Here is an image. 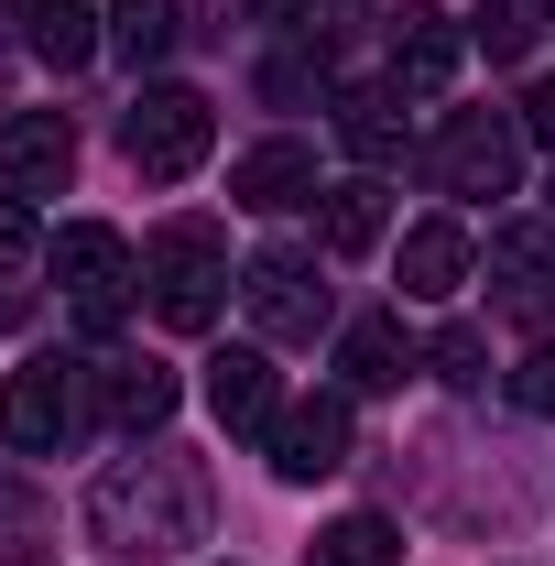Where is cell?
Listing matches in <instances>:
<instances>
[{
	"mask_svg": "<svg viewBox=\"0 0 555 566\" xmlns=\"http://www.w3.org/2000/svg\"><path fill=\"white\" fill-rule=\"evenodd\" d=\"M44 262H55V283L76 294L87 338H109V327H121V305H132V251H121V229L76 218V229H55V240H44Z\"/></svg>",
	"mask_w": 555,
	"mask_h": 566,
	"instance_id": "5",
	"label": "cell"
},
{
	"mask_svg": "<svg viewBox=\"0 0 555 566\" xmlns=\"http://www.w3.org/2000/svg\"><path fill=\"white\" fill-rule=\"evenodd\" d=\"M404 370H415V338H404V316H359V327L338 338V381H348V392H392Z\"/></svg>",
	"mask_w": 555,
	"mask_h": 566,
	"instance_id": "14",
	"label": "cell"
},
{
	"mask_svg": "<svg viewBox=\"0 0 555 566\" xmlns=\"http://www.w3.org/2000/svg\"><path fill=\"white\" fill-rule=\"evenodd\" d=\"M338 142L381 175V164H404V87H348L338 98Z\"/></svg>",
	"mask_w": 555,
	"mask_h": 566,
	"instance_id": "16",
	"label": "cell"
},
{
	"mask_svg": "<svg viewBox=\"0 0 555 566\" xmlns=\"http://www.w3.org/2000/svg\"><path fill=\"white\" fill-rule=\"evenodd\" d=\"M208 142H218V120H208V98H197V87H142L132 109H121V153H132L153 186L197 175V164H208Z\"/></svg>",
	"mask_w": 555,
	"mask_h": 566,
	"instance_id": "3",
	"label": "cell"
},
{
	"mask_svg": "<svg viewBox=\"0 0 555 566\" xmlns=\"http://www.w3.org/2000/svg\"><path fill=\"white\" fill-rule=\"evenodd\" d=\"M305 566H404V534H392L381 512H338V523L305 545Z\"/></svg>",
	"mask_w": 555,
	"mask_h": 566,
	"instance_id": "17",
	"label": "cell"
},
{
	"mask_svg": "<svg viewBox=\"0 0 555 566\" xmlns=\"http://www.w3.org/2000/svg\"><path fill=\"white\" fill-rule=\"evenodd\" d=\"M458 55H469V33H458L447 11H404V22H392V87H404V98H436V87L458 76Z\"/></svg>",
	"mask_w": 555,
	"mask_h": 566,
	"instance_id": "11",
	"label": "cell"
},
{
	"mask_svg": "<svg viewBox=\"0 0 555 566\" xmlns=\"http://www.w3.org/2000/svg\"><path fill=\"white\" fill-rule=\"evenodd\" d=\"M208 415L229 424V436H273V415H283L273 359H262V349H218L208 359Z\"/></svg>",
	"mask_w": 555,
	"mask_h": 566,
	"instance_id": "10",
	"label": "cell"
},
{
	"mask_svg": "<svg viewBox=\"0 0 555 566\" xmlns=\"http://www.w3.org/2000/svg\"><path fill=\"white\" fill-rule=\"evenodd\" d=\"M33 55H44L55 76H76L87 55H98V11H87V0H33Z\"/></svg>",
	"mask_w": 555,
	"mask_h": 566,
	"instance_id": "18",
	"label": "cell"
},
{
	"mask_svg": "<svg viewBox=\"0 0 555 566\" xmlns=\"http://www.w3.org/2000/svg\"><path fill=\"white\" fill-rule=\"evenodd\" d=\"M523 120L512 109H447V132H436V186L447 197H512L523 186Z\"/></svg>",
	"mask_w": 555,
	"mask_h": 566,
	"instance_id": "4",
	"label": "cell"
},
{
	"mask_svg": "<svg viewBox=\"0 0 555 566\" xmlns=\"http://www.w3.org/2000/svg\"><path fill=\"white\" fill-rule=\"evenodd\" d=\"M251 11H262V22H294V11H316V0H251Z\"/></svg>",
	"mask_w": 555,
	"mask_h": 566,
	"instance_id": "29",
	"label": "cell"
},
{
	"mask_svg": "<svg viewBox=\"0 0 555 566\" xmlns=\"http://www.w3.org/2000/svg\"><path fill=\"white\" fill-rule=\"evenodd\" d=\"M229 197H240V208H305V197H327V186H316V153H305V142H262V153H240V164H229Z\"/></svg>",
	"mask_w": 555,
	"mask_h": 566,
	"instance_id": "12",
	"label": "cell"
},
{
	"mask_svg": "<svg viewBox=\"0 0 555 566\" xmlns=\"http://www.w3.org/2000/svg\"><path fill=\"white\" fill-rule=\"evenodd\" d=\"M425 359H436V381H458V392H480V381H490V338L469 327V316L436 327V349H425Z\"/></svg>",
	"mask_w": 555,
	"mask_h": 566,
	"instance_id": "23",
	"label": "cell"
},
{
	"mask_svg": "<svg viewBox=\"0 0 555 566\" xmlns=\"http://www.w3.org/2000/svg\"><path fill=\"white\" fill-rule=\"evenodd\" d=\"M66 175H76L66 109H11V120H0V186H11V197H44V186H66Z\"/></svg>",
	"mask_w": 555,
	"mask_h": 566,
	"instance_id": "9",
	"label": "cell"
},
{
	"mask_svg": "<svg viewBox=\"0 0 555 566\" xmlns=\"http://www.w3.org/2000/svg\"><path fill=\"white\" fill-rule=\"evenodd\" d=\"M545 22H555V0H490L480 44H490V55H534V44H545Z\"/></svg>",
	"mask_w": 555,
	"mask_h": 566,
	"instance_id": "22",
	"label": "cell"
},
{
	"mask_svg": "<svg viewBox=\"0 0 555 566\" xmlns=\"http://www.w3.org/2000/svg\"><path fill=\"white\" fill-rule=\"evenodd\" d=\"M316 240H327V251H370V240H381V175H348V186H327V218H316Z\"/></svg>",
	"mask_w": 555,
	"mask_h": 566,
	"instance_id": "19",
	"label": "cell"
},
{
	"mask_svg": "<svg viewBox=\"0 0 555 566\" xmlns=\"http://www.w3.org/2000/svg\"><path fill=\"white\" fill-rule=\"evenodd\" d=\"M469 262H480V251H469L458 218H415V229H404V294H425V305H447V294L469 283Z\"/></svg>",
	"mask_w": 555,
	"mask_h": 566,
	"instance_id": "13",
	"label": "cell"
},
{
	"mask_svg": "<svg viewBox=\"0 0 555 566\" xmlns=\"http://www.w3.org/2000/svg\"><path fill=\"white\" fill-rule=\"evenodd\" d=\"M262 447H273V469H283V480H327V469H348V392L283 403Z\"/></svg>",
	"mask_w": 555,
	"mask_h": 566,
	"instance_id": "8",
	"label": "cell"
},
{
	"mask_svg": "<svg viewBox=\"0 0 555 566\" xmlns=\"http://www.w3.org/2000/svg\"><path fill=\"white\" fill-rule=\"evenodd\" d=\"M490 262L512 273V316H545V294H555V218H512L501 240H490Z\"/></svg>",
	"mask_w": 555,
	"mask_h": 566,
	"instance_id": "15",
	"label": "cell"
},
{
	"mask_svg": "<svg viewBox=\"0 0 555 566\" xmlns=\"http://www.w3.org/2000/svg\"><path fill=\"white\" fill-rule=\"evenodd\" d=\"M87 534H98V556H186V545H208V480H197V458H132V469H109L98 491H87Z\"/></svg>",
	"mask_w": 555,
	"mask_h": 566,
	"instance_id": "1",
	"label": "cell"
},
{
	"mask_svg": "<svg viewBox=\"0 0 555 566\" xmlns=\"http://www.w3.org/2000/svg\"><path fill=\"white\" fill-rule=\"evenodd\" d=\"M142 283H153L164 327H218V305H229V240H218L208 218H175V229H153Z\"/></svg>",
	"mask_w": 555,
	"mask_h": 566,
	"instance_id": "2",
	"label": "cell"
},
{
	"mask_svg": "<svg viewBox=\"0 0 555 566\" xmlns=\"http://www.w3.org/2000/svg\"><path fill=\"white\" fill-rule=\"evenodd\" d=\"M240 305H251L262 338H316V327H327L316 251H251V262H240Z\"/></svg>",
	"mask_w": 555,
	"mask_h": 566,
	"instance_id": "6",
	"label": "cell"
},
{
	"mask_svg": "<svg viewBox=\"0 0 555 566\" xmlns=\"http://www.w3.org/2000/svg\"><path fill=\"white\" fill-rule=\"evenodd\" d=\"M22 316H33V294H22V273H0V338H11Z\"/></svg>",
	"mask_w": 555,
	"mask_h": 566,
	"instance_id": "27",
	"label": "cell"
},
{
	"mask_svg": "<svg viewBox=\"0 0 555 566\" xmlns=\"http://www.w3.org/2000/svg\"><path fill=\"white\" fill-rule=\"evenodd\" d=\"M33 251H44V229H33V208H22V197H0V273H22Z\"/></svg>",
	"mask_w": 555,
	"mask_h": 566,
	"instance_id": "24",
	"label": "cell"
},
{
	"mask_svg": "<svg viewBox=\"0 0 555 566\" xmlns=\"http://www.w3.org/2000/svg\"><path fill=\"white\" fill-rule=\"evenodd\" d=\"M109 44H121L132 66H164V44H175V0H109Z\"/></svg>",
	"mask_w": 555,
	"mask_h": 566,
	"instance_id": "21",
	"label": "cell"
},
{
	"mask_svg": "<svg viewBox=\"0 0 555 566\" xmlns=\"http://www.w3.org/2000/svg\"><path fill=\"white\" fill-rule=\"evenodd\" d=\"M523 132H534V142H555V76L534 87V109H523Z\"/></svg>",
	"mask_w": 555,
	"mask_h": 566,
	"instance_id": "28",
	"label": "cell"
},
{
	"mask_svg": "<svg viewBox=\"0 0 555 566\" xmlns=\"http://www.w3.org/2000/svg\"><path fill=\"white\" fill-rule=\"evenodd\" d=\"M109 415L132 424V436L164 424V415H175V370H164V359H109Z\"/></svg>",
	"mask_w": 555,
	"mask_h": 566,
	"instance_id": "20",
	"label": "cell"
},
{
	"mask_svg": "<svg viewBox=\"0 0 555 566\" xmlns=\"http://www.w3.org/2000/svg\"><path fill=\"white\" fill-rule=\"evenodd\" d=\"M0 436L22 447V458H55L76 436V359H33V370H11V392H0Z\"/></svg>",
	"mask_w": 555,
	"mask_h": 566,
	"instance_id": "7",
	"label": "cell"
},
{
	"mask_svg": "<svg viewBox=\"0 0 555 566\" xmlns=\"http://www.w3.org/2000/svg\"><path fill=\"white\" fill-rule=\"evenodd\" d=\"M512 403H523V415H555V349H534L512 370Z\"/></svg>",
	"mask_w": 555,
	"mask_h": 566,
	"instance_id": "25",
	"label": "cell"
},
{
	"mask_svg": "<svg viewBox=\"0 0 555 566\" xmlns=\"http://www.w3.org/2000/svg\"><path fill=\"white\" fill-rule=\"evenodd\" d=\"M305 87H316L305 55H273V66H262V98H305Z\"/></svg>",
	"mask_w": 555,
	"mask_h": 566,
	"instance_id": "26",
	"label": "cell"
}]
</instances>
